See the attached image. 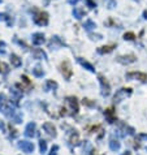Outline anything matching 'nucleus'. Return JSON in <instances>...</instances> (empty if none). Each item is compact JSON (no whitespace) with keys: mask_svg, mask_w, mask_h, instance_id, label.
<instances>
[{"mask_svg":"<svg viewBox=\"0 0 147 155\" xmlns=\"http://www.w3.org/2000/svg\"><path fill=\"white\" fill-rule=\"evenodd\" d=\"M18 147L26 154H33L34 153V145H33V142H30V141H26V140L20 141Z\"/></svg>","mask_w":147,"mask_h":155,"instance_id":"6e6552de","label":"nucleus"},{"mask_svg":"<svg viewBox=\"0 0 147 155\" xmlns=\"http://www.w3.org/2000/svg\"><path fill=\"white\" fill-rule=\"evenodd\" d=\"M117 63L122 64V65H129V64H133L137 61V56L133 54H128V55H120V56L116 58Z\"/></svg>","mask_w":147,"mask_h":155,"instance_id":"39448f33","label":"nucleus"},{"mask_svg":"<svg viewBox=\"0 0 147 155\" xmlns=\"http://www.w3.org/2000/svg\"><path fill=\"white\" fill-rule=\"evenodd\" d=\"M21 80H22V82L26 85L29 89H31V87H33V84H31V81L29 80V77H28V76H22V77H21Z\"/></svg>","mask_w":147,"mask_h":155,"instance_id":"473e14b6","label":"nucleus"},{"mask_svg":"<svg viewBox=\"0 0 147 155\" xmlns=\"http://www.w3.org/2000/svg\"><path fill=\"white\" fill-rule=\"evenodd\" d=\"M125 78L126 80H138L141 82H147V74L146 73H142V72H130V73H126L125 74Z\"/></svg>","mask_w":147,"mask_h":155,"instance_id":"423d86ee","label":"nucleus"},{"mask_svg":"<svg viewBox=\"0 0 147 155\" xmlns=\"http://www.w3.org/2000/svg\"><path fill=\"white\" fill-rule=\"evenodd\" d=\"M33 58L37 60H47V54L42 48H34L33 50Z\"/></svg>","mask_w":147,"mask_h":155,"instance_id":"a211bd4d","label":"nucleus"},{"mask_svg":"<svg viewBox=\"0 0 147 155\" xmlns=\"http://www.w3.org/2000/svg\"><path fill=\"white\" fill-rule=\"evenodd\" d=\"M12 121L16 123V124L22 123V115H21V114H16V115L13 116V119H12Z\"/></svg>","mask_w":147,"mask_h":155,"instance_id":"72a5a7b5","label":"nucleus"},{"mask_svg":"<svg viewBox=\"0 0 147 155\" xmlns=\"http://www.w3.org/2000/svg\"><path fill=\"white\" fill-rule=\"evenodd\" d=\"M90 38H91V39H102V35H100V34H96V35L90 34Z\"/></svg>","mask_w":147,"mask_h":155,"instance_id":"58836bf2","label":"nucleus"},{"mask_svg":"<svg viewBox=\"0 0 147 155\" xmlns=\"http://www.w3.org/2000/svg\"><path fill=\"white\" fill-rule=\"evenodd\" d=\"M39 150H41V153H46L47 151V142L44 140H41L39 141Z\"/></svg>","mask_w":147,"mask_h":155,"instance_id":"2f4dec72","label":"nucleus"},{"mask_svg":"<svg viewBox=\"0 0 147 155\" xmlns=\"http://www.w3.org/2000/svg\"><path fill=\"white\" fill-rule=\"evenodd\" d=\"M117 125H119V130L117 132H122V137L126 136V134H134L136 133V130H134V128L126 125L124 121H117Z\"/></svg>","mask_w":147,"mask_h":155,"instance_id":"1a4fd4ad","label":"nucleus"},{"mask_svg":"<svg viewBox=\"0 0 147 155\" xmlns=\"http://www.w3.org/2000/svg\"><path fill=\"white\" fill-rule=\"evenodd\" d=\"M11 94L13 95V101H15V104L16 106H18V103H20V99L24 97V94L22 91H17V90H11Z\"/></svg>","mask_w":147,"mask_h":155,"instance_id":"b1692460","label":"nucleus"},{"mask_svg":"<svg viewBox=\"0 0 147 155\" xmlns=\"http://www.w3.org/2000/svg\"><path fill=\"white\" fill-rule=\"evenodd\" d=\"M72 13H73V16H74L77 20H81L82 17H85V16H86L85 9H83V8H80V7H76L74 9H73Z\"/></svg>","mask_w":147,"mask_h":155,"instance_id":"4be33fe9","label":"nucleus"},{"mask_svg":"<svg viewBox=\"0 0 147 155\" xmlns=\"http://www.w3.org/2000/svg\"><path fill=\"white\" fill-rule=\"evenodd\" d=\"M121 155H132V153L130 151H125V153H122Z\"/></svg>","mask_w":147,"mask_h":155,"instance_id":"c03bdc74","label":"nucleus"},{"mask_svg":"<svg viewBox=\"0 0 147 155\" xmlns=\"http://www.w3.org/2000/svg\"><path fill=\"white\" fill-rule=\"evenodd\" d=\"M0 111H2L4 115H7L8 117H11V119H13V116L17 114L13 108H11V107H8V106H3L2 108H0Z\"/></svg>","mask_w":147,"mask_h":155,"instance_id":"412c9836","label":"nucleus"},{"mask_svg":"<svg viewBox=\"0 0 147 155\" xmlns=\"http://www.w3.org/2000/svg\"><path fill=\"white\" fill-rule=\"evenodd\" d=\"M77 61H78V64L81 67H83L85 69H87L89 72H91V73H95V68L93 64H90L87 60H85L83 58H77Z\"/></svg>","mask_w":147,"mask_h":155,"instance_id":"dca6fc26","label":"nucleus"},{"mask_svg":"<svg viewBox=\"0 0 147 155\" xmlns=\"http://www.w3.org/2000/svg\"><path fill=\"white\" fill-rule=\"evenodd\" d=\"M33 74L35 76V77H38V78H41V77L44 76V71L42 69L41 65H35V67L33 68Z\"/></svg>","mask_w":147,"mask_h":155,"instance_id":"393cba45","label":"nucleus"},{"mask_svg":"<svg viewBox=\"0 0 147 155\" xmlns=\"http://www.w3.org/2000/svg\"><path fill=\"white\" fill-rule=\"evenodd\" d=\"M98 80H99V84H100V87H102V95L103 97H108L111 94V85H109V82H108L107 78L103 74H98Z\"/></svg>","mask_w":147,"mask_h":155,"instance_id":"7ed1b4c3","label":"nucleus"},{"mask_svg":"<svg viewBox=\"0 0 147 155\" xmlns=\"http://www.w3.org/2000/svg\"><path fill=\"white\" fill-rule=\"evenodd\" d=\"M82 103H83V106H87V107H95V106H96V103H95L94 101H91V99H87V98H83Z\"/></svg>","mask_w":147,"mask_h":155,"instance_id":"c756f323","label":"nucleus"},{"mask_svg":"<svg viewBox=\"0 0 147 155\" xmlns=\"http://www.w3.org/2000/svg\"><path fill=\"white\" fill-rule=\"evenodd\" d=\"M143 18H145V20H147V9L143 12Z\"/></svg>","mask_w":147,"mask_h":155,"instance_id":"37998d69","label":"nucleus"},{"mask_svg":"<svg viewBox=\"0 0 147 155\" xmlns=\"http://www.w3.org/2000/svg\"><path fill=\"white\" fill-rule=\"evenodd\" d=\"M116 48V45H108V46H102L99 47V48L96 50V52L99 55H106V54H111L112 51H113Z\"/></svg>","mask_w":147,"mask_h":155,"instance_id":"f3484780","label":"nucleus"},{"mask_svg":"<svg viewBox=\"0 0 147 155\" xmlns=\"http://www.w3.org/2000/svg\"><path fill=\"white\" fill-rule=\"evenodd\" d=\"M77 2H78V0H68V3H69V4H72V5H74Z\"/></svg>","mask_w":147,"mask_h":155,"instance_id":"a19ab883","label":"nucleus"},{"mask_svg":"<svg viewBox=\"0 0 147 155\" xmlns=\"http://www.w3.org/2000/svg\"><path fill=\"white\" fill-rule=\"evenodd\" d=\"M0 73H3V74H7V73H9V67H8V64L0 61Z\"/></svg>","mask_w":147,"mask_h":155,"instance_id":"c85d7f7f","label":"nucleus"},{"mask_svg":"<svg viewBox=\"0 0 147 155\" xmlns=\"http://www.w3.org/2000/svg\"><path fill=\"white\" fill-rule=\"evenodd\" d=\"M103 3H104V5L108 9H113V8H116V5H117L116 0H103Z\"/></svg>","mask_w":147,"mask_h":155,"instance_id":"cd10ccee","label":"nucleus"},{"mask_svg":"<svg viewBox=\"0 0 147 155\" xmlns=\"http://www.w3.org/2000/svg\"><path fill=\"white\" fill-rule=\"evenodd\" d=\"M44 91H51V90H56L57 89V82L54 80H47L44 82V86H43Z\"/></svg>","mask_w":147,"mask_h":155,"instance_id":"aec40b11","label":"nucleus"},{"mask_svg":"<svg viewBox=\"0 0 147 155\" xmlns=\"http://www.w3.org/2000/svg\"><path fill=\"white\" fill-rule=\"evenodd\" d=\"M136 2H139V0H136Z\"/></svg>","mask_w":147,"mask_h":155,"instance_id":"a18cd8bd","label":"nucleus"},{"mask_svg":"<svg viewBox=\"0 0 147 155\" xmlns=\"http://www.w3.org/2000/svg\"><path fill=\"white\" fill-rule=\"evenodd\" d=\"M43 129H44V132L47 133L48 136H51V137H55L57 136V132H56V128H55V125L52 123H50V121H47V123H44L43 124Z\"/></svg>","mask_w":147,"mask_h":155,"instance_id":"4468645a","label":"nucleus"},{"mask_svg":"<svg viewBox=\"0 0 147 155\" xmlns=\"http://www.w3.org/2000/svg\"><path fill=\"white\" fill-rule=\"evenodd\" d=\"M133 94V90L130 87H121L119 89L116 94L113 95V103L115 104H119L120 102H122L124 99H126L128 97H130Z\"/></svg>","mask_w":147,"mask_h":155,"instance_id":"f257e3e1","label":"nucleus"},{"mask_svg":"<svg viewBox=\"0 0 147 155\" xmlns=\"http://www.w3.org/2000/svg\"><path fill=\"white\" fill-rule=\"evenodd\" d=\"M108 143H109V149L112 150V151H119L120 150V147H121V143L119 142V140L117 138H115V137H111L109 138V142H108Z\"/></svg>","mask_w":147,"mask_h":155,"instance_id":"6ab92c4d","label":"nucleus"},{"mask_svg":"<svg viewBox=\"0 0 147 155\" xmlns=\"http://www.w3.org/2000/svg\"><path fill=\"white\" fill-rule=\"evenodd\" d=\"M17 134H18V133H17L16 129H13V128L11 127V137H12V138H15V137H17Z\"/></svg>","mask_w":147,"mask_h":155,"instance_id":"e433bc0d","label":"nucleus"},{"mask_svg":"<svg viewBox=\"0 0 147 155\" xmlns=\"http://www.w3.org/2000/svg\"><path fill=\"white\" fill-rule=\"evenodd\" d=\"M64 46H67L65 42L57 35L52 37V39H51V42H50V48H52V50H57V48H60V47H64Z\"/></svg>","mask_w":147,"mask_h":155,"instance_id":"9d476101","label":"nucleus"},{"mask_svg":"<svg viewBox=\"0 0 147 155\" xmlns=\"http://www.w3.org/2000/svg\"><path fill=\"white\" fill-rule=\"evenodd\" d=\"M0 3H2V0H0Z\"/></svg>","mask_w":147,"mask_h":155,"instance_id":"49530a36","label":"nucleus"},{"mask_svg":"<svg viewBox=\"0 0 147 155\" xmlns=\"http://www.w3.org/2000/svg\"><path fill=\"white\" fill-rule=\"evenodd\" d=\"M37 125H35V123H29L26 128H25V132H24V134L28 137V138H33L34 136L37 134Z\"/></svg>","mask_w":147,"mask_h":155,"instance_id":"f8f14e48","label":"nucleus"},{"mask_svg":"<svg viewBox=\"0 0 147 155\" xmlns=\"http://www.w3.org/2000/svg\"><path fill=\"white\" fill-rule=\"evenodd\" d=\"M57 151H59V146H57V145H54L48 155H57Z\"/></svg>","mask_w":147,"mask_h":155,"instance_id":"f704fd0d","label":"nucleus"},{"mask_svg":"<svg viewBox=\"0 0 147 155\" xmlns=\"http://www.w3.org/2000/svg\"><path fill=\"white\" fill-rule=\"evenodd\" d=\"M31 41H33V45L35 46H41L44 43V34L43 33H34L33 37H31Z\"/></svg>","mask_w":147,"mask_h":155,"instance_id":"2eb2a0df","label":"nucleus"},{"mask_svg":"<svg viewBox=\"0 0 147 155\" xmlns=\"http://www.w3.org/2000/svg\"><path fill=\"white\" fill-rule=\"evenodd\" d=\"M4 101H5V95H4V94H0V103L4 102Z\"/></svg>","mask_w":147,"mask_h":155,"instance_id":"ea45409f","label":"nucleus"},{"mask_svg":"<svg viewBox=\"0 0 147 155\" xmlns=\"http://www.w3.org/2000/svg\"><path fill=\"white\" fill-rule=\"evenodd\" d=\"M33 21L38 26H46V25L48 24V13L43 12V11H38V12H35V15L33 16Z\"/></svg>","mask_w":147,"mask_h":155,"instance_id":"f03ea898","label":"nucleus"},{"mask_svg":"<svg viewBox=\"0 0 147 155\" xmlns=\"http://www.w3.org/2000/svg\"><path fill=\"white\" fill-rule=\"evenodd\" d=\"M104 116L107 119V121L109 124H113L115 121H117V117H116V112H115V108L113 107H109L104 111Z\"/></svg>","mask_w":147,"mask_h":155,"instance_id":"9b49d317","label":"nucleus"},{"mask_svg":"<svg viewBox=\"0 0 147 155\" xmlns=\"http://www.w3.org/2000/svg\"><path fill=\"white\" fill-rule=\"evenodd\" d=\"M65 102H67V104L70 107L72 115H77V114H78L80 106H78V101H77L76 97H67L65 98Z\"/></svg>","mask_w":147,"mask_h":155,"instance_id":"0eeeda50","label":"nucleus"},{"mask_svg":"<svg viewBox=\"0 0 147 155\" xmlns=\"http://www.w3.org/2000/svg\"><path fill=\"white\" fill-rule=\"evenodd\" d=\"M2 20L5 21L8 26H12V25H13V18H12L11 16H8L7 13H0V21Z\"/></svg>","mask_w":147,"mask_h":155,"instance_id":"bb28decb","label":"nucleus"},{"mask_svg":"<svg viewBox=\"0 0 147 155\" xmlns=\"http://www.w3.org/2000/svg\"><path fill=\"white\" fill-rule=\"evenodd\" d=\"M124 39H125V41H134V39H136V34L132 33V31L125 33V34H124Z\"/></svg>","mask_w":147,"mask_h":155,"instance_id":"7c9ffc66","label":"nucleus"},{"mask_svg":"<svg viewBox=\"0 0 147 155\" xmlns=\"http://www.w3.org/2000/svg\"><path fill=\"white\" fill-rule=\"evenodd\" d=\"M60 72H61V74L64 76V78L67 81L70 80V77L73 74V71H72V67H70V63L65 60V61H63L60 64Z\"/></svg>","mask_w":147,"mask_h":155,"instance_id":"20e7f679","label":"nucleus"},{"mask_svg":"<svg viewBox=\"0 0 147 155\" xmlns=\"http://www.w3.org/2000/svg\"><path fill=\"white\" fill-rule=\"evenodd\" d=\"M83 28H85L86 31H91L93 29L96 28V24H95L93 20H86V22L83 24Z\"/></svg>","mask_w":147,"mask_h":155,"instance_id":"a878e982","label":"nucleus"},{"mask_svg":"<svg viewBox=\"0 0 147 155\" xmlns=\"http://www.w3.org/2000/svg\"><path fill=\"white\" fill-rule=\"evenodd\" d=\"M0 128H2V130H3V132L5 130V127H4V124H3V123H0Z\"/></svg>","mask_w":147,"mask_h":155,"instance_id":"79ce46f5","label":"nucleus"},{"mask_svg":"<svg viewBox=\"0 0 147 155\" xmlns=\"http://www.w3.org/2000/svg\"><path fill=\"white\" fill-rule=\"evenodd\" d=\"M85 2H86V4H87V7H89V8H91V9L96 7V4H95L93 0H85Z\"/></svg>","mask_w":147,"mask_h":155,"instance_id":"c9c22d12","label":"nucleus"},{"mask_svg":"<svg viewBox=\"0 0 147 155\" xmlns=\"http://www.w3.org/2000/svg\"><path fill=\"white\" fill-rule=\"evenodd\" d=\"M69 143L72 146H80L81 142H80V134L77 130H70L69 132Z\"/></svg>","mask_w":147,"mask_h":155,"instance_id":"ddd939ff","label":"nucleus"},{"mask_svg":"<svg viewBox=\"0 0 147 155\" xmlns=\"http://www.w3.org/2000/svg\"><path fill=\"white\" fill-rule=\"evenodd\" d=\"M4 47H5V43L0 42V52H2V54H5V50H4Z\"/></svg>","mask_w":147,"mask_h":155,"instance_id":"4c0bfd02","label":"nucleus"},{"mask_svg":"<svg viewBox=\"0 0 147 155\" xmlns=\"http://www.w3.org/2000/svg\"><path fill=\"white\" fill-rule=\"evenodd\" d=\"M11 63H12V65H13L15 68H20L21 65H22V60L17 56L16 54H12L11 55Z\"/></svg>","mask_w":147,"mask_h":155,"instance_id":"5701e85b","label":"nucleus"}]
</instances>
